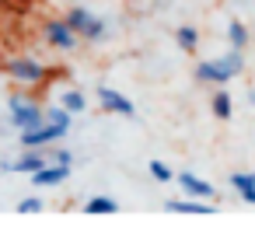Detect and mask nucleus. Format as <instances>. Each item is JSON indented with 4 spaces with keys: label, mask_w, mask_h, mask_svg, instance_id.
Instances as JSON below:
<instances>
[{
    "label": "nucleus",
    "mask_w": 255,
    "mask_h": 248,
    "mask_svg": "<svg viewBox=\"0 0 255 248\" xmlns=\"http://www.w3.org/2000/svg\"><path fill=\"white\" fill-rule=\"evenodd\" d=\"M129 4H140V0H129Z\"/></svg>",
    "instance_id": "obj_22"
},
{
    "label": "nucleus",
    "mask_w": 255,
    "mask_h": 248,
    "mask_svg": "<svg viewBox=\"0 0 255 248\" xmlns=\"http://www.w3.org/2000/svg\"><path fill=\"white\" fill-rule=\"evenodd\" d=\"M164 210L168 213H185V217H210V213H217L210 203H185V199H168Z\"/></svg>",
    "instance_id": "obj_11"
},
{
    "label": "nucleus",
    "mask_w": 255,
    "mask_h": 248,
    "mask_svg": "<svg viewBox=\"0 0 255 248\" xmlns=\"http://www.w3.org/2000/svg\"><path fill=\"white\" fill-rule=\"evenodd\" d=\"M245 70V60H241V49L227 53L224 60H203L196 63V84H210V88H224L231 77H238Z\"/></svg>",
    "instance_id": "obj_1"
},
{
    "label": "nucleus",
    "mask_w": 255,
    "mask_h": 248,
    "mask_svg": "<svg viewBox=\"0 0 255 248\" xmlns=\"http://www.w3.org/2000/svg\"><path fill=\"white\" fill-rule=\"evenodd\" d=\"M227 42H231L234 49H245V46H248V28H245V21L234 18V21L227 25Z\"/></svg>",
    "instance_id": "obj_16"
},
{
    "label": "nucleus",
    "mask_w": 255,
    "mask_h": 248,
    "mask_svg": "<svg viewBox=\"0 0 255 248\" xmlns=\"http://www.w3.org/2000/svg\"><path fill=\"white\" fill-rule=\"evenodd\" d=\"M7 109H11V123H14L18 129H32V126L46 123V112H42V105H39L35 98L21 95V91H18V95H11Z\"/></svg>",
    "instance_id": "obj_4"
},
{
    "label": "nucleus",
    "mask_w": 255,
    "mask_h": 248,
    "mask_svg": "<svg viewBox=\"0 0 255 248\" xmlns=\"http://www.w3.org/2000/svg\"><path fill=\"white\" fill-rule=\"evenodd\" d=\"M67 129H70V126L46 119V123L32 126V129H21V147H46V143H56V140L67 136Z\"/></svg>",
    "instance_id": "obj_6"
},
{
    "label": "nucleus",
    "mask_w": 255,
    "mask_h": 248,
    "mask_svg": "<svg viewBox=\"0 0 255 248\" xmlns=\"http://www.w3.org/2000/svg\"><path fill=\"white\" fill-rule=\"evenodd\" d=\"M42 35H46V42L53 46V49H60V53H74L77 49V32L67 25V18H49L46 25H42Z\"/></svg>",
    "instance_id": "obj_5"
},
{
    "label": "nucleus",
    "mask_w": 255,
    "mask_h": 248,
    "mask_svg": "<svg viewBox=\"0 0 255 248\" xmlns=\"http://www.w3.org/2000/svg\"><path fill=\"white\" fill-rule=\"evenodd\" d=\"M175 42H178L185 53H196V46H199V32H196L192 25H182V28L175 32Z\"/></svg>",
    "instance_id": "obj_17"
},
{
    "label": "nucleus",
    "mask_w": 255,
    "mask_h": 248,
    "mask_svg": "<svg viewBox=\"0 0 255 248\" xmlns=\"http://www.w3.org/2000/svg\"><path fill=\"white\" fill-rule=\"evenodd\" d=\"M210 112H213L217 119H224V123L234 116V102H231V95H227L224 88H217V91H213V98H210Z\"/></svg>",
    "instance_id": "obj_13"
},
{
    "label": "nucleus",
    "mask_w": 255,
    "mask_h": 248,
    "mask_svg": "<svg viewBox=\"0 0 255 248\" xmlns=\"http://www.w3.org/2000/svg\"><path fill=\"white\" fill-rule=\"evenodd\" d=\"M67 175H70V164H56V161H49V164H42V168L32 175V182L46 189V185H60Z\"/></svg>",
    "instance_id": "obj_10"
},
{
    "label": "nucleus",
    "mask_w": 255,
    "mask_h": 248,
    "mask_svg": "<svg viewBox=\"0 0 255 248\" xmlns=\"http://www.w3.org/2000/svg\"><path fill=\"white\" fill-rule=\"evenodd\" d=\"M116 210H119V203L112 196H95V199L84 203V213H91V217H112Z\"/></svg>",
    "instance_id": "obj_14"
},
{
    "label": "nucleus",
    "mask_w": 255,
    "mask_h": 248,
    "mask_svg": "<svg viewBox=\"0 0 255 248\" xmlns=\"http://www.w3.org/2000/svg\"><path fill=\"white\" fill-rule=\"evenodd\" d=\"M67 25L77 32V39H84V42H102L105 39V21L95 14V11H88V7H70L67 11Z\"/></svg>",
    "instance_id": "obj_3"
},
{
    "label": "nucleus",
    "mask_w": 255,
    "mask_h": 248,
    "mask_svg": "<svg viewBox=\"0 0 255 248\" xmlns=\"http://www.w3.org/2000/svg\"><path fill=\"white\" fill-rule=\"evenodd\" d=\"M42 206H46V203H42L39 196H28V199L18 203V213H42Z\"/></svg>",
    "instance_id": "obj_19"
},
{
    "label": "nucleus",
    "mask_w": 255,
    "mask_h": 248,
    "mask_svg": "<svg viewBox=\"0 0 255 248\" xmlns=\"http://www.w3.org/2000/svg\"><path fill=\"white\" fill-rule=\"evenodd\" d=\"M49 161H56V164H70L74 157H70V150H63V147H60V150H53V157H49Z\"/></svg>",
    "instance_id": "obj_20"
},
{
    "label": "nucleus",
    "mask_w": 255,
    "mask_h": 248,
    "mask_svg": "<svg viewBox=\"0 0 255 248\" xmlns=\"http://www.w3.org/2000/svg\"><path fill=\"white\" fill-rule=\"evenodd\" d=\"M42 164H49V161H46V154H42L39 147H25V154H21V157H14V161H7L4 168H7V171H14V175H35Z\"/></svg>",
    "instance_id": "obj_8"
},
{
    "label": "nucleus",
    "mask_w": 255,
    "mask_h": 248,
    "mask_svg": "<svg viewBox=\"0 0 255 248\" xmlns=\"http://www.w3.org/2000/svg\"><path fill=\"white\" fill-rule=\"evenodd\" d=\"M231 189L241 196V203H252V206H255V175L234 171V175H231Z\"/></svg>",
    "instance_id": "obj_12"
},
{
    "label": "nucleus",
    "mask_w": 255,
    "mask_h": 248,
    "mask_svg": "<svg viewBox=\"0 0 255 248\" xmlns=\"http://www.w3.org/2000/svg\"><path fill=\"white\" fill-rule=\"evenodd\" d=\"M4 74H7L14 84H21V88H42V84L53 77V70H49L42 60H35V56H11V60L4 63Z\"/></svg>",
    "instance_id": "obj_2"
},
{
    "label": "nucleus",
    "mask_w": 255,
    "mask_h": 248,
    "mask_svg": "<svg viewBox=\"0 0 255 248\" xmlns=\"http://www.w3.org/2000/svg\"><path fill=\"white\" fill-rule=\"evenodd\" d=\"M60 105H63L70 116H84V109H88V98H84V91H63Z\"/></svg>",
    "instance_id": "obj_15"
},
{
    "label": "nucleus",
    "mask_w": 255,
    "mask_h": 248,
    "mask_svg": "<svg viewBox=\"0 0 255 248\" xmlns=\"http://www.w3.org/2000/svg\"><path fill=\"white\" fill-rule=\"evenodd\" d=\"M175 182H178V185H182V192H185V196H192V199H213V185H210L206 178L192 175V171H178V175H175Z\"/></svg>",
    "instance_id": "obj_9"
},
{
    "label": "nucleus",
    "mask_w": 255,
    "mask_h": 248,
    "mask_svg": "<svg viewBox=\"0 0 255 248\" xmlns=\"http://www.w3.org/2000/svg\"><path fill=\"white\" fill-rule=\"evenodd\" d=\"M147 171H150V178H154V182H171V178H175V171H171L164 161H157V157L147 164Z\"/></svg>",
    "instance_id": "obj_18"
},
{
    "label": "nucleus",
    "mask_w": 255,
    "mask_h": 248,
    "mask_svg": "<svg viewBox=\"0 0 255 248\" xmlns=\"http://www.w3.org/2000/svg\"><path fill=\"white\" fill-rule=\"evenodd\" d=\"M248 102H252V109H255V88H252V91H248Z\"/></svg>",
    "instance_id": "obj_21"
},
{
    "label": "nucleus",
    "mask_w": 255,
    "mask_h": 248,
    "mask_svg": "<svg viewBox=\"0 0 255 248\" xmlns=\"http://www.w3.org/2000/svg\"><path fill=\"white\" fill-rule=\"evenodd\" d=\"M95 95H98V105H102L105 112H112V116H126V119H129V116L136 112V109H133V102H129V98H126L123 91H112V88H98Z\"/></svg>",
    "instance_id": "obj_7"
}]
</instances>
